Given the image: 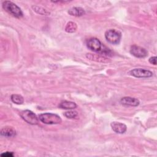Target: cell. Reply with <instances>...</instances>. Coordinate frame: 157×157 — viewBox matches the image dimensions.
<instances>
[{"label": "cell", "mask_w": 157, "mask_h": 157, "mask_svg": "<svg viewBox=\"0 0 157 157\" xmlns=\"http://www.w3.org/2000/svg\"><path fill=\"white\" fill-rule=\"evenodd\" d=\"M129 73L131 75L137 78H148L153 75V72L151 71L142 68L132 69L129 72Z\"/></svg>", "instance_id": "obj_6"}, {"label": "cell", "mask_w": 157, "mask_h": 157, "mask_svg": "<svg viewBox=\"0 0 157 157\" xmlns=\"http://www.w3.org/2000/svg\"><path fill=\"white\" fill-rule=\"evenodd\" d=\"M86 57L92 61H95L97 62H101V63H107L109 62V59H107V58L101 56V55L98 54H92V53H87L86 55Z\"/></svg>", "instance_id": "obj_11"}, {"label": "cell", "mask_w": 157, "mask_h": 157, "mask_svg": "<svg viewBox=\"0 0 157 157\" xmlns=\"http://www.w3.org/2000/svg\"><path fill=\"white\" fill-rule=\"evenodd\" d=\"M64 115L67 118H75L78 115V113L75 110H69L64 112Z\"/></svg>", "instance_id": "obj_17"}, {"label": "cell", "mask_w": 157, "mask_h": 157, "mask_svg": "<svg viewBox=\"0 0 157 157\" xmlns=\"http://www.w3.org/2000/svg\"><path fill=\"white\" fill-rule=\"evenodd\" d=\"M20 115L23 120L30 124L36 125L39 123V119L37 117L36 115L34 112L29 110H25L21 111L20 112Z\"/></svg>", "instance_id": "obj_4"}, {"label": "cell", "mask_w": 157, "mask_h": 157, "mask_svg": "<svg viewBox=\"0 0 157 157\" xmlns=\"http://www.w3.org/2000/svg\"><path fill=\"white\" fill-rule=\"evenodd\" d=\"M120 102L121 104L126 106H132V107H136L139 105L140 102L139 101L134 98L126 96L123 97L120 99Z\"/></svg>", "instance_id": "obj_8"}, {"label": "cell", "mask_w": 157, "mask_h": 157, "mask_svg": "<svg viewBox=\"0 0 157 157\" xmlns=\"http://www.w3.org/2000/svg\"><path fill=\"white\" fill-rule=\"evenodd\" d=\"M16 131L11 126L3 127L1 130V136L6 137H12L15 136Z\"/></svg>", "instance_id": "obj_10"}, {"label": "cell", "mask_w": 157, "mask_h": 157, "mask_svg": "<svg viewBox=\"0 0 157 157\" xmlns=\"http://www.w3.org/2000/svg\"><path fill=\"white\" fill-rule=\"evenodd\" d=\"M77 29V25L73 21H69L65 27V31L69 33H73L75 32Z\"/></svg>", "instance_id": "obj_14"}, {"label": "cell", "mask_w": 157, "mask_h": 157, "mask_svg": "<svg viewBox=\"0 0 157 157\" xmlns=\"http://www.w3.org/2000/svg\"><path fill=\"white\" fill-rule=\"evenodd\" d=\"M130 53L135 57L139 58H145L148 55V52L145 48L137 45H132L131 47Z\"/></svg>", "instance_id": "obj_7"}, {"label": "cell", "mask_w": 157, "mask_h": 157, "mask_svg": "<svg viewBox=\"0 0 157 157\" xmlns=\"http://www.w3.org/2000/svg\"><path fill=\"white\" fill-rule=\"evenodd\" d=\"M105 38L107 41L112 44H118L120 42L121 38V34L118 30L110 29L107 30L105 33Z\"/></svg>", "instance_id": "obj_3"}, {"label": "cell", "mask_w": 157, "mask_h": 157, "mask_svg": "<svg viewBox=\"0 0 157 157\" xmlns=\"http://www.w3.org/2000/svg\"><path fill=\"white\" fill-rule=\"evenodd\" d=\"M32 8L34 10V11H35L37 13H39V14H41V15H48L50 14L49 12H48L46 9H44V8L40 7V6H33Z\"/></svg>", "instance_id": "obj_16"}, {"label": "cell", "mask_w": 157, "mask_h": 157, "mask_svg": "<svg viewBox=\"0 0 157 157\" xmlns=\"http://www.w3.org/2000/svg\"><path fill=\"white\" fill-rule=\"evenodd\" d=\"M149 62H150L151 64H152L156 65V56H153V57L150 58V59H149Z\"/></svg>", "instance_id": "obj_19"}, {"label": "cell", "mask_w": 157, "mask_h": 157, "mask_svg": "<svg viewBox=\"0 0 157 157\" xmlns=\"http://www.w3.org/2000/svg\"><path fill=\"white\" fill-rule=\"evenodd\" d=\"M68 13L74 17H81L85 13L84 9L80 7H74L68 10Z\"/></svg>", "instance_id": "obj_12"}, {"label": "cell", "mask_w": 157, "mask_h": 157, "mask_svg": "<svg viewBox=\"0 0 157 157\" xmlns=\"http://www.w3.org/2000/svg\"><path fill=\"white\" fill-rule=\"evenodd\" d=\"M110 126L113 131L118 134H123L127 129V127L124 124L117 121L112 122Z\"/></svg>", "instance_id": "obj_9"}, {"label": "cell", "mask_w": 157, "mask_h": 157, "mask_svg": "<svg viewBox=\"0 0 157 157\" xmlns=\"http://www.w3.org/2000/svg\"><path fill=\"white\" fill-rule=\"evenodd\" d=\"M86 44L87 47L90 50H91L93 52H98L100 54L101 53L105 47L104 45L102 44V43L98 39L95 37L90 38L86 40Z\"/></svg>", "instance_id": "obj_5"}, {"label": "cell", "mask_w": 157, "mask_h": 157, "mask_svg": "<svg viewBox=\"0 0 157 157\" xmlns=\"http://www.w3.org/2000/svg\"><path fill=\"white\" fill-rule=\"evenodd\" d=\"M11 101L16 104H22L24 102L23 98L18 94H13L10 96Z\"/></svg>", "instance_id": "obj_15"}, {"label": "cell", "mask_w": 157, "mask_h": 157, "mask_svg": "<svg viewBox=\"0 0 157 157\" xmlns=\"http://www.w3.org/2000/svg\"><path fill=\"white\" fill-rule=\"evenodd\" d=\"M1 156L2 157H12L13 156V152L11 151H6L1 154Z\"/></svg>", "instance_id": "obj_18"}, {"label": "cell", "mask_w": 157, "mask_h": 157, "mask_svg": "<svg viewBox=\"0 0 157 157\" xmlns=\"http://www.w3.org/2000/svg\"><path fill=\"white\" fill-rule=\"evenodd\" d=\"M2 7L7 12L16 18H21L23 15L21 9L12 1H4L2 2Z\"/></svg>", "instance_id": "obj_1"}, {"label": "cell", "mask_w": 157, "mask_h": 157, "mask_svg": "<svg viewBox=\"0 0 157 157\" xmlns=\"http://www.w3.org/2000/svg\"><path fill=\"white\" fill-rule=\"evenodd\" d=\"M39 120L44 124H59L61 123V117L55 114L52 113H41L39 115Z\"/></svg>", "instance_id": "obj_2"}, {"label": "cell", "mask_w": 157, "mask_h": 157, "mask_svg": "<svg viewBox=\"0 0 157 157\" xmlns=\"http://www.w3.org/2000/svg\"><path fill=\"white\" fill-rule=\"evenodd\" d=\"M58 107L63 109H74L77 107V104L72 101H63L58 105Z\"/></svg>", "instance_id": "obj_13"}]
</instances>
